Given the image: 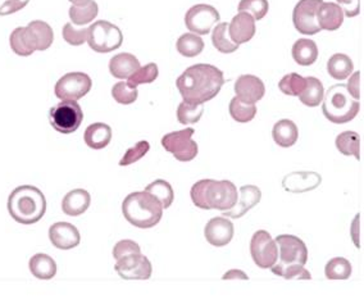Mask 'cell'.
I'll list each match as a JSON object with an SVG mask.
<instances>
[{"mask_svg": "<svg viewBox=\"0 0 364 300\" xmlns=\"http://www.w3.org/2000/svg\"><path fill=\"white\" fill-rule=\"evenodd\" d=\"M269 4L267 0H241L240 12H247L255 21H260L269 13Z\"/></svg>", "mask_w": 364, "mask_h": 300, "instance_id": "cell-43", "label": "cell"}, {"mask_svg": "<svg viewBox=\"0 0 364 300\" xmlns=\"http://www.w3.org/2000/svg\"><path fill=\"white\" fill-rule=\"evenodd\" d=\"M317 20L319 29L335 31L343 25L344 13L336 3H322L317 12Z\"/></svg>", "mask_w": 364, "mask_h": 300, "instance_id": "cell-22", "label": "cell"}, {"mask_svg": "<svg viewBox=\"0 0 364 300\" xmlns=\"http://www.w3.org/2000/svg\"><path fill=\"white\" fill-rule=\"evenodd\" d=\"M36 50L44 51L52 47L54 41V32L45 21H31L26 26Z\"/></svg>", "mask_w": 364, "mask_h": 300, "instance_id": "cell-26", "label": "cell"}, {"mask_svg": "<svg viewBox=\"0 0 364 300\" xmlns=\"http://www.w3.org/2000/svg\"><path fill=\"white\" fill-rule=\"evenodd\" d=\"M306 81H307V85H306L304 91L299 95V99L307 107H318L325 97L323 85L316 78H307Z\"/></svg>", "mask_w": 364, "mask_h": 300, "instance_id": "cell-32", "label": "cell"}, {"mask_svg": "<svg viewBox=\"0 0 364 300\" xmlns=\"http://www.w3.org/2000/svg\"><path fill=\"white\" fill-rule=\"evenodd\" d=\"M321 183L322 177L316 172H293L284 177L282 187L288 193H308L316 190Z\"/></svg>", "mask_w": 364, "mask_h": 300, "instance_id": "cell-18", "label": "cell"}, {"mask_svg": "<svg viewBox=\"0 0 364 300\" xmlns=\"http://www.w3.org/2000/svg\"><path fill=\"white\" fill-rule=\"evenodd\" d=\"M91 78L84 72H69L59 78L54 93L60 100H78L90 93Z\"/></svg>", "mask_w": 364, "mask_h": 300, "instance_id": "cell-10", "label": "cell"}, {"mask_svg": "<svg viewBox=\"0 0 364 300\" xmlns=\"http://www.w3.org/2000/svg\"><path fill=\"white\" fill-rule=\"evenodd\" d=\"M359 221H361V214H356V218H355L354 222H353V227H352V236H353V240H354L355 245H356L358 249L361 248V242L358 240V236L361 233V227H359L361 224H358Z\"/></svg>", "mask_w": 364, "mask_h": 300, "instance_id": "cell-52", "label": "cell"}, {"mask_svg": "<svg viewBox=\"0 0 364 300\" xmlns=\"http://www.w3.org/2000/svg\"><path fill=\"white\" fill-rule=\"evenodd\" d=\"M192 203L201 209H218V211H229L239 198L236 186L229 180H201L196 184L192 185Z\"/></svg>", "mask_w": 364, "mask_h": 300, "instance_id": "cell-3", "label": "cell"}, {"mask_svg": "<svg viewBox=\"0 0 364 300\" xmlns=\"http://www.w3.org/2000/svg\"><path fill=\"white\" fill-rule=\"evenodd\" d=\"M49 239L60 251H69L80 245L81 235L72 223L57 222L49 229Z\"/></svg>", "mask_w": 364, "mask_h": 300, "instance_id": "cell-15", "label": "cell"}, {"mask_svg": "<svg viewBox=\"0 0 364 300\" xmlns=\"http://www.w3.org/2000/svg\"><path fill=\"white\" fill-rule=\"evenodd\" d=\"M115 270L124 280H149L153 267L148 257L141 253H133L117 259Z\"/></svg>", "mask_w": 364, "mask_h": 300, "instance_id": "cell-11", "label": "cell"}, {"mask_svg": "<svg viewBox=\"0 0 364 300\" xmlns=\"http://www.w3.org/2000/svg\"><path fill=\"white\" fill-rule=\"evenodd\" d=\"M30 0H7L1 7H0V17L3 16H10L19 10H23Z\"/></svg>", "mask_w": 364, "mask_h": 300, "instance_id": "cell-50", "label": "cell"}, {"mask_svg": "<svg viewBox=\"0 0 364 300\" xmlns=\"http://www.w3.org/2000/svg\"><path fill=\"white\" fill-rule=\"evenodd\" d=\"M149 150H150V144L148 141L141 140V141L136 143L133 148H130L126 152V154L120 161V165L125 167V165H134L137 161H140L141 158H144L145 155L148 154Z\"/></svg>", "mask_w": 364, "mask_h": 300, "instance_id": "cell-45", "label": "cell"}, {"mask_svg": "<svg viewBox=\"0 0 364 300\" xmlns=\"http://www.w3.org/2000/svg\"><path fill=\"white\" fill-rule=\"evenodd\" d=\"M234 224L227 220V217H214L209 222L207 223L204 229V235L207 242L213 246H226L230 244L234 238Z\"/></svg>", "mask_w": 364, "mask_h": 300, "instance_id": "cell-16", "label": "cell"}, {"mask_svg": "<svg viewBox=\"0 0 364 300\" xmlns=\"http://www.w3.org/2000/svg\"><path fill=\"white\" fill-rule=\"evenodd\" d=\"M322 102V113L330 122L337 125L354 119L361 109L358 100L352 99L344 84L330 87Z\"/></svg>", "mask_w": 364, "mask_h": 300, "instance_id": "cell-5", "label": "cell"}, {"mask_svg": "<svg viewBox=\"0 0 364 300\" xmlns=\"http://www.w3.org/2000/svg\"><path fill=\"white\" fill-rule=\"evenodd\" d=\"M307 85L306 78L297 73H288L278 84V89L290 97H299Z\"/></svg>", "mask_w": 364, "mask_h": 300, "instance_id": "cell-41", "label": "cell"}, {"mask_svg": "<svg viewBox=\"0 0 364 300\" xmlns=\"http://www.w3.org/2000/svg\"><path fill=\"white\" fill-rule=\"evenodd\" d=\"M278 258L281 264H302L308 262V248L306 242L294 235H280L276 239Z\"/></svg>", "mask_w": 364, "mask_h": 300, "instance_id": "cell-14", "label": "cell"}, {"mask_svg": "<svg viewBox=\"0 0 364 300\" xmlns=\"http://www.w3.org/2000/svg\"><path fill=\"white\" fill-rule=\"evenodd\" d=\"M223 85V72L220 68L207 63L186 68L176 81V86L183 102L192 104H204L209 102L218 95Z\"/></svg>", "mask_w": 364, "mask_h": 300, "instance_id": "cell-1", "label": "cell"}, {"mask_svg": "<svg viewBox=\"0 0 364 300\" xmlns=\"http://www.w3.org/2000/svg\"><path fill=\"white\" fill-rule=\"evenodd\" d=\"M212 44L218 51L225 54H230L239 49V45L230 38L227 22H220L216 26V29L213 30Z\"/></svg>", "mask_w": 364, "mask_h": 300, "instance_id": "cell-31", "label": "cell"}, {"mask_svg": "<svg viewBox=\"0 0 364 300\" xmlns=\"http://www.w3.org/2000/svg\"><path fill=\"white\" fill-rule=\"evenodd\" d=\"M112 97L117 103L120 104H133L139 97L137 87H130L127 82H117L115 86L112 87Z\"/></svg>", "mask_w": 364, "mask_h": 300, "instance_id": "cell-44", "label": "cell"}, {"mask_svg": "<svg viewBox=\"0 0 364 300\" xmlns=\"http://www.w3.org/2000/svg\"><path fill=\"white\" fill-rule=\"evenodd\" d=\"M91 203V196L84 189H75L66 194L62 200V211L69 217H77L85 214Z\"/></svg>", "mask_w": 364, "mask_h": 300, "instance_id": "cell-21", "label": "cell"}, {"mask_svg": "<svg viewBox=\"0 0 364 300\" xmlns=\"http://www.w3.org/2000/svg\"><path fill=\"white\" fill-rule=\"evenodd\" d=\"M353 71H354L353 60L349 58V56L343 53L334 54L327 62V72L335 80H345L353 73Z\"/></svg>", "mask_w": 364, "mask_h": 300, "instance_id": "cell-30", "label": "cell"}, {"mask_svg": "<svg viewBox=\"0 0 364 300\" xmlns=\"http://www.w3.org/2000/svg\"><path fill=\"white\" fill-rule=\"evenodd\" d=\"M337 150L344 155H354L361 161V137L354 131H344L335 140Z\"/></svg>", "mask_w": 364, "mask_h": 300, "instance_id": "cell-33", "label": "cell"}, {"mask_svg": "<svg viewBox=\"0 0 364 300\" xmlns=\"http://www.w3.org/2000/svg\"><path fill=\"white\" fill-rule=\"evenodd\" d=\"M271 271L280 277H284L285 280H310L312 275L310 272L304 268L302 264H281L275 263L271 267Z\"/></svg>", "mask_w": 364, "mask_h": 300, "instance_id": "cell-38", "label": "cell"}, {"mask_svg": "<svg viewBox=\"0 0 364 300\" xmlns=\"http://www.w3.org/2000/svg\"><path fill=\"white\" fill-rule=\"evenodd\" d=\"M85 144L94 150L104 149L112 140V128L106 124L96 122L85 130Z\"/></svg>", "mask_w": 364, "mask_h": 300, "instance_id": "cell-24", "label": "cell"}, {"mask_svg": "<svg viewBox=\"0 0 364 300\" xmlns=\"http://www.w3.org/2000/svg\"><path fill=\"white\" fill-rule=\"evenodd\" d=\"M352 263L343 257L327 262L325 276L328 280H348L352 276Z\"/></svg>", "mask_w": 364, "mask_h": 300, "instance_id": "cell-37", "label": "cell"}, {"mask_svg": "<svg viewBox=\"0 0 364 300\" xmlns=\"http://www.w3.org/2000/svg\"><path fill=\"white\" fill-rule=\"evenodd\" d=\"M346 89L350 94V97H354V100H359L362 97V72L358 71L352 75L349 78V82L346 85Z\"/></svg>", "mask_w": 364, "mask_h": 300, "instance_id": "cell-48", "label": "cell"}, {"mask_svg": "<svg viewBox=\"0 0 364 300\" xmlns=\"http://www.w3.org/2000/svg\"><path fill=\"white\" fill-rule=\"evenodd\" d=\"M272 137L278 146L290 148L297 143L299 130L291 119H281L273 126Z\"/></svg>", "mask_w": 364, "mask_h": 300, "instance_id": "cell-27", "label": "cell"}, {"mask_svg": "<svg viewBox=\"0 0 364 300\" xmlns=\"http://www.w3.org/2000/svg\"><path fill=\"white\" fill-rule=\"evenodd\" d=\"M194 130L185 128L181 131L170 132L162 137L164 149L180 162H190L198 155V144L192 140Z\"/></svg>", "mask_w": 364, "mask_h": 300, "instance_id": "cell-8", "label": "cell"}, {"mask_svg": "<svg viewBox=\"0 0 364 300\" xmlns=\"http://www.w3.org/2000/svg\"><path fill=\"white\" fill-rule=\"evenodd\" d=\"M73 5H85L90 0H69Z\"/></svg>", "mask_w": 364, "mask_h": 300, "instance_id": "cell-53", "label": "cell"}, {"mask_svg": "<svg viewBox=\"0 0 364 300\" xmlns=\"http://www.w3.org/2000/svg\"><path fill=\"white\" fill-rule=\"evenodd\" d=\"M49 119L56 131L67 135L81 126L84 113L76 100H62L49 111Z\"/></svg>", "mask_w": 364, "mask_h": 300, "instance_id": "cell-7", "label": "cell"}, {"mask_svg": "<svg viewBox=\"0 0 364 300\" xmlns=\"http://www.w3.org/2000/svg\"><path fill=\"white\" fill-rule=\"evenodd\" d=\"M249 280L248 275L245 272L240 271V270H231V271L226 272L222 277V280Z\"/></svg>", "mask_w": 364, "mask_h": 300, "instance_id": "cell-51", "label": "cell"}, {"mask_svg": "<svg viewBox=\"0 0 364 300\" xmlns=\"http://www.w3.org/2000/svg\"><path fill=\"white\" fill-rule=\"evenodd\" d=\"M87 30L89 47L96 53H111L124 43L122 31L108 21H96Z\"/></svg>", "mask_w": 364, "mask_h": 300, "instance_id": "cell-6", "label": "cell"}, {"mask_svg": "<svg viewBox=\"0 0 364 300\" xmlns=\"http://www.w3.org/2000/svg\"><path fill=\"white\" fill-rule=\"evenodd\" d=\"M133 253H141L139 244L133 242V240H121V242H117L115 248H113V257H115V261L125 257L127 254H133Z\"/></svg>", "mask_w": 364, "mask_h": 300, "instance_id": "cell-47", "label": "cell"}, {"mask_svg": "<svg viewBox=\"0 0 364 300\" xmlns=\"http://www.w3.org/2000/svg\"><path fill=\"white\" fill-rule=\"evenodd\" d=\"M229 34L231 39L238 45L248 43L255 35V20L249 13L240 12L239 14H236L231 21L229 25Z\"/></svg>", "mask_w": 364, "mask_h": 300, "instance_id": "cell-20", "label": "cell"}, {"mask_svg": "<svg viewBox=\"0 0 364 300\" xmlns=\"http://www.w3.org/2000/svg\"><path fill=\"white\" fill-rule=\"evenodd\" d=\"M337 4L349 19L356 17L361 13V0H337Z\"/></svg>", "mask_w": 364, "mask_h": 300, "instance_id": "cell-49", "label": "cell"}, {"mask_svg": "<svg viewBox=\"0 0 364 300\" xmlns=\"http://www.w3.org/2000/svg\"><path fill=\"white\" fill-rule=\"evenodd\" d=\"M176 48L183 57L194 58L203 51L204 41L196 34L189 32V34H183L182 36H180V39L177 40Z\"/></svg>", "mask_w": 364, "mask_h": 300, "instance_id": "cell-34", "label": "cell"}, {"mask_svg": "<svg viewBox=\"0 0 364 300\" xmlns=\"http://www.w3.org/2000/svg\"><path fill=\"white\" fill-rule=\"evenodd\" d=\"M139 68L140 62L131 53H120L109 62V72L113 78L120 80L130 78Z\"/></svg>", "mask_w": 364, "mask_h": 300, "instance_id": "cell-23", "label": "cell"}, {"mask_svg": "<svg viewBox=\"0 0 364 300\" xmlns=\"http://www.w3.org/2000/svg\"><path fill=\"white\" fill-rule=\"evenodd\" d=\"M158 75H159L158 66L155 63H149L134 72L127 80V85L130 87H137L141 84H150L154 82V80H157Z\"/></svg>", "mask_w": 364, "mask_h": 300, "instance_id": "cell-42", "label": "cell"}, {"mask_svg": "<svg viewBox=\"0 0 364 300\" xmlns=\"http://www.w3.org/2000/svg\"><path fill=\"white\" fill-rule=\"evenodd\" d=\"M204 112V104H192L182 102L177 108V119L182 125H192L201 121Z\"/></svg>", "mask_w": 364, "mask_h": 300, "instance_id": "cell-40", "label": "cell"}, {"mask_svg": "<svg viewBox=\"0 0 364 300\" xmlns=\"http://www.w3.org/2000/svg\"><path fill=\"white\" fill-rule=\"evenodd\" d=\"M250 254L257 267L262 270L271 268L278 259V246L271 233L259 230L250 242Z\"/></svg>", "mask_w": 364, "mask_h": 300, "instance_id": "cell-9", "label": "cell"}, {"mask_svg": "<svg viewBox=\"0 0 364 300\" xmlns=\"http://www.w3.org/2000/svg\"><path fill=\"white\" fill-rule=\"evenodd\" d=\"M323 0H300L294 8L293 22L295 29L303 35H316L321 29L317 20V12Z\"/></svg>", "mask_w": 364, "mask_h": 300, "instance_id": "cell-13", "label": "cell"}, {"mask_svg": "<svg viewBox=\"0 0 364 300\" xmlns=\"http://www.w3.org/2000/svg\"><path fill=\"white\" fill-rule=\"evenodd\" d=\"M262 200V192L254 185H245L240 189V200L222 216L229 218H241L251 208H254Z\"/></svg>", "mask_w": 364, "mask_h": 300, "instance_id": "cell-19", "label": "cell"}, {"mask_svg": "<svg viewBox=\"0 0 364 300\" xmlns=\"http://www.w3.org/2000/svg\"><path fill=\"white\" fill-rule=\"evenodd\" d=\"M220 20V13L214 7L208 4H196L187 10L185 25L192 34L207 35Z\"/></svg>", "mask_w": 364, "mask_h": 300, "instance_id": "cell-12", "label": "cell"}, {"mask_svg": "<svg viewBox=\"0 0 364 300\" xmlns=\"http://www.w3.org/2000/svg\"><path fill=\"white\" fill-rule=\"evenodd\" d=\"M235 93L241 102L255 104L264 97L266 87L260 78L253 75H242L235 82Z\"/></svg>", "mask_w": 364, "mask_h": 300, "instance_id": "cell-17", "label": "cell"}, {"mask_svg": "<svg viewBox=\"0 0 364 300\" xmlns=\"http://www.w3.org/2000/svg\"><path fill=\"white\" fill-rule=\"evenodd\" d=\"M122 214L135 227L152 229L161 222L163 208L150 194L135 192L126 196L122 203Z\"/></svg>", "mask_w": 364, "mask_h": 300, "instance_id": "cell-4", "label": "cell"}, {"mask_svg": "<svg viewBox=\"0 0 364 300\" xmlns=\"http://www.w3.org/2000/svg\"><path fill=\"white\" fill-rule=\"evenodd\" d=\"M7 207L10 217L16 222L30 226L44 217L47 212V199L36 186L22 185L10 193Z\"/></svg>", "mask_w": 364, "mask_h": 300, "instance_id": "cell-2", "label": "cell"}, {"mask_svg": "<svg viewBox=\"0 0 364 300\" xmlns=\"http://www.w3.org/2000/svg\"><path fill=\"white\" fill-rule=\"evenodd\" d=\"M29 268L34 277L38 280H52L57 275V263L44 253H38L31 257Z\"/></svg>", "mask_w": 364, "mask_h": 300, "instance_id": "cell-25", "label": "cell"}, {"mask_svg": "<svg viewBox=\"0 0 364 300\" xmlns=\"http://www.w3.org/2000/svg\"><path fill=\"white\" fill-rule=\"evenodd\" d=\"M293 58L300 66H312L318 58V47L313 40L299 39L291 50Z\"/></svg>", "mask_w": 364, "mask_h": 300, "instance_id": "cell-28", "label": "cell"}, {"mask_svg": "<svg viewBox=\"0 0 364 300\" xmlns=\"http://www.w3.org/2000/svg\"><path fill=\"white\" fill-rule=\"evenodd\" d=\"M99 13V7L94 0H90L85 5H72L69 8V19L73 25L82 26L95 20Z\"/></svg>", "mask_w": 364, "mask_h": 300, "instance_id": "cell-36", "label": "cell"}, {"mask_svg": "<svg viewBox=\"0 0 364 300\" xmlns=\"http://www.w3.org/2000/svg\"><path fill=\"white\" fill-rule=\"evenodd\" d=\"M10 44L12 50L21 57H29L36 50L27 27L13 30L10 34Z\"/></svg>", "mask_w": 364, "mask_h": 300, "instance_id": "cell-29", "label": "cell"}, {"mask_svg": "<svg viewBox=\"0 0 364 300\" xmlns=\"http://www.w3.org/2000/svg\"><path fill=\"white\" fill-rule=\"evenodd\" d=\"M87 32H89L87 29L77 30L73 27L72 23H66L63 27V39L67 41L69 45L78 47L87 43Z\"/></svg>", "mask_w": 364, "mask_h": 300, "instance_id": "cell-46", "label": "cell"}, {"mask_svg": "<svg viewBox=\"0 0 364 300\" xmlns=\"http://www.w3.org/2000/svg\"><path fill=\"white\" fill-rule=\"evenodd\" d=\"M145 192L154 196L161 203L163 209H167L172 205L174 193H173L172 186L168 181L155 180L154 183L146 186Z\"/></svg>", "mask_w": 364, "mask_h": 300, "instance_id": "cell-35", "label": "cell"}, {"mask_svg": "<svg viewBox=\"0 0 364 300\" xmlns=\"http://www.w3.org/2000/svg\"><path fill=\"white\" fill-rule=\"evenodd\" d=\"M229 111H230L231 117L239 124L250 122L254 119V117L257 115L255 104L241 102L238 97L231 99Z\"/></svg>", "mask_w": 364, "mask_h": 300, "instance_id": "cell-39", "label": "cell"}]
</instances>
